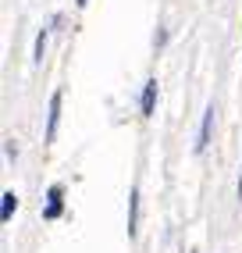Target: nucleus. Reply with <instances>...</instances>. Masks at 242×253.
Here are the masks:
<instances>
[{
    "label": "nucleus",
    "instance_id": "3",
    "mask_svg": "<svg viewBox=\"0 0 242 253\" xmlns=\"http://www.w3.org/2000/svg\"><path fill=\"white\" fill-rule=\"evenodd\" d=\"M210 136H214V104L203 111V125H200V139H196V154H203L210 146Z\"/></svg>",
    "mask_w": 242,
    "mask_h": 253
},
{
    "label": "nucleus",
    "instance_id": "2",
    "mask_svg": "<svg viewBox=\"0 0 242 253\" xmlns=\"http://www.w3.org/2000/svg\"><path fill=\"white\" fill-rule=\"evenodd\" d=\"M64 211V189L61 185H50V193H46V207H43V217L46 221H57Z\"/></svg>",
    "mask_w": 242,
    "mask_h": 253
},
{
    "label": "nucleus",
    "instance_id": "8",
    "mask_svg": "<svg viewBox=\"0 0 242 253\" xmlns=\"http://www.w3.org/2000/svg\"><path fill=\"white\" fill-rule=\"evenodd\" d=\"M239 200H242V175H239Z\"/></svg>",
    "mask_w": 242,
    "mask_h": 253
},
{
    "label": "nucleus",
    "instance_id": "1",
    "mask_svg": "<svg viewBox=\"0 0 242 253\" xmlns=\"http://www.w3.org/2000/svg\"><path fill=\"white\" fill-rule=\"evenodd\" d=\"M61 104H64V93L57 89L54 96H50V111H46V143H54V136H57V122H61Z\"/></svg>",
    "mask_w": 242,
    "mask_h": 253
},
{
    "label": "nucleus",
    "instance_id": "4",
    "mask_svg": "<svg viewBox=\"0 0 242 253\" xmlns=\"http://www.w3.org/2000/svg\"><path fill=\"white\" fill-rule=\"evenodd\" d=\"M157 111V79H146L143 86V118H153Z\"/></svg>",
    "mask_w": 242,
    "mask_h": 253
},
{
    "label": "nucleus",
    "instance_id": "9",
    "mask_svg": "<svg viewBox=\"0 0 242 253\" xmlns=\"http://www.w3.org/2000/svg\"><path fill=\"white\" fill-rule=\"evenodd\" d=\"M75 4H79V7H85V4H89V0H75Z\"/></svg>",
    "mask_w": 242,
    "mask_h": 253
},
{
    "label": "nucleus",
    "instance_id": "5",
    "mask_svg": "<svg viewBox=\"0 0 242 253\" xmlns=\"http://www.w3.org/2000/svg\"><path fill=\"white\" fill-rule=\"evenodd\" d=\"M135 228H139V189L128 193V235H135Z\"/></svg>",
    "mask_w": 242,
    "mask_h": 253
},
{
    "label": "nucleus",
    "instance_id": "6",
    "mask_svg": "<svg viewBox=\"0 0 242 253\" xmlns=\"http://www.w3.org/2000/svg\"><path fill=\"white\" fill-rule=\"evenodd\" d=\"M14 211H18V196L7 189V193H4V207H0V221H11Z\"/></svg>",
    "mask_w": 242,
    "mask_h": 253
},
{
    "label": "nucleus",
    "instance_id": "7",
    "mask_svg": "<svg viewBox=\"0 0 242 253\" xmlns=\"http://www.w3.org/2000/svg\"><path fill=\"white\" fill-rule=\"evenodd\" d=\"M43 54H46V29H40V36H36V54H32V64H43Z\"/></svg>",
    "mask_w": 242,
    "mask_h": 253
}]
</instances>
